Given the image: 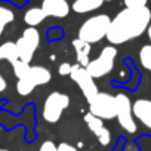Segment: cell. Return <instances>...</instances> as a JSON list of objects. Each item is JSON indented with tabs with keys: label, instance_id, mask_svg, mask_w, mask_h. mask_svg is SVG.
Listing matches in <instances>:
<instances>
[{
	"label": "cell",
	"instance_id": "cell-1",
	"mask_svg": "<svg viewBox=\"0 0 151 151\" xmlns=\"http://www.w3.org/2000/svg\"><path fill=\"white\" fill-rule=\"evenodd\" d=\"M151 22V11L142 8H124L110 22L107 40L111 45H123L142 36Z\"/></svg>",
	"mask_w": 151,
	"mask_h": 151
},
{
	"label": "cell",
	"instance_id": "cell-8",
	"mask_svg": "<svg viewBox=\"0 0 151 151\" xmlns=\"http://www.w3.org/2000/svg\"><path fill=\"white\" fill-rule=\"evenodd\" d=\"M70 77L77 83L79 89L82 91V93L85 95L86 101H92L95 98V95L99 92L98 91V86L95 83V79L91 77V74L86 71L85 67L76 64V65H71V71H70Z\"/></svg>",
	"mask_w": 151,
	"mask_h": 151
},
{
	"label": "cell",
	"instance_id": "cell-3",
	"mask_svg": "<svg viewBox=\"0 0 151 151\" xmlns=\"http://www.w3.org/2000/svg\"><path fill=\"white\" fill-rule=\"evenodd\" d=\"M116 58H117V49L113 45H110L105 46L95 59L89 61V64L85 68L91 74L92 79H101L113 71Z\"/></svg>",
	"mask_w": 151,
	"mask_h": 151
},
{
	"label": "cell",
	"instance_id": "cell-10",
	"mask_svg": "<svg viewBox=\"0 0 151 151\" xmlns=\"http://www.w3.org/2000/svg\"><path fill=\"white\" fill-rule=\"evenodd\" d=\"M40 8L46 17L65 18L70 14V5L67 0H43Z\"/></svg>",
	"mask_w": 151,
	"mask_h": 151
},
{
	"label": "cell",
	"instance_id": "cell-7",
	"mask_svg": "<svg viewBox=\"0 0 151 151\" xmlns=\"http://www.w3.org/2000/svg\"><path fill=\"white\" fill-rule=\"evenodd\" d=\"M114 98H116V117L120 127L127 133H135L138 126L132 113V102L129 96L124 93H117Z\"/></svg>",
	"mask_w": 151,
	"mask_h": 151
},
{
	"label": "cell",
	"instance_id": "cell-18",
	"mask_svg": "<svg viewBox=\"0 0 151 151\" xmlns=\"http://www.w3.org/2000/svg\"><path fill=\"white\" fill-rule=\"evenodd\" d=\"M14 21H15V14H14V11L9 9V8H6V6L0 5V37H2V34H3L6 25L11 24V22H14Z\"/></svg>",
	"mask_w": 151,
	"mask_h": 151
},
{
	"label": "cell",
	"instance_id": "cell-6",
	"mask_svg": "<svg viewBox=\"0 0 151 151\" xmlns=\"http://www.w3.org/2000/svg\"><path fill=\"white\" fill-rule=\"evenodd\" d=\"M89 104V113L101 120L116 119V98L107 92H98Z\"/></svg>",
	"mask_w": 151,
	"mask_h": 151
},
{
	"label": "cell",
	"instance_id": "cell-14",
	"mask_svg": "<svg viewBox=\"0 0 151 151\" xmlns=\"http://www.w3.org/2000/svg\"><path fill=\"white\" fill-rule=\"evenodd\" d=\"M104 5V0H74L73 3V11L76 14H88L99 9Z\"/></svg>",
	"mask_w": 151,
	"mask_h": 151
},
{
	"label": "cell",
	"instance_id": "cell-27",
	"mask_svg": "<svg viewBox=\"0 0 151 151\" xmlns=\"http://www.w3.org/2000/svg\"><path fill=\"white\" fill-rule=\"evenodd\" d=\"M0 151H9V150H6V148H0Z\"/></svg>",
	"mask_w": 151,
	"mask_h": 151
},
{
	"label": "cell",
	"instance_id": "cell-9",
	"mask_svg": "<svg viewBox=\"0 0 151 151\" xmlns=\"http://www.w3.org/2000/svg\"><path fill=\"white\" fill-rule=\"evenodd\" d=\"M85 123L88 124L89 130L98 138V141H99L101 145H108V144L111 142V133H110V130L104 126V120H101V119H98L96 116L88 113V114L85 116Z\"/></svg>",
	"mask_w": 151,
	"mask_h": 151
},
{
	"label": "cell",
	"instance_id": "cell-5",
	"mask_svg": "<svg viewBox=\"0 0 151 151\" xmlns=\"http://www.w3.org/2000/svg\"><path fill=\"white\" fill-rule=\"evenodd\" d=\"M18 49V56L24 62H31L36 50L40 46V33L36 27H28L22 31L19 39L15 42Z\"/></svg>",
	"mask_w": 151,
	"mask_h": 151
},
{
	"label": "cell",
	"instance_id": "cell-4",
	"mask_svg": "<svg viewBox=\"0 0 151 151\" xmlns=\"http://www.w3.org/2000/svg\"><path fill=\"white\" fill-rule=\"evenodd\" d=\"M70 105V96L67 93L62 92H50L45 102H43V110H42V116L47 123H58L62 117V113L68 108Z\"/></svg>",
	"mask_w": 151,
	"mask_h": 151
},
{
	"label": "cell",
	"instance_id": "cell-28",
	"mask_svg": "<svg viewBox=\"0 0 151 151\" xmlns=\"http://www.w3.org/2000/svg\"><path fill=\"white\" fill-rule=\"evenodd\" d=\"M104 2H111V0H104Z\"/></svg>",
	"mask_w": 151,
	"mask_h": 151
},
{
	"label": "cell",
	"instance_id": "cell-12",
	"mask_svg": "<svg viewBox=\"0 0 151 151\" xmlns=\"http://www.w3.org/2000/svg\"><path fill=\"white\" fill-rule=\"evenodd\" d=\"M30 76L33 82L36 83V86H43L47 85L52 80V73L49 68L43 67V65H31L30 67Z\"/></svg>",
	"mask_w": 151,
	"mask_h": 151
},
{
	"label": "cell",
	"instance_id": "cell-2",
	"mask_svg": "<svg viewBox=\"0 0 151 151\" xmlns=\"http://www.w3.org/2000/svg\"><path fill=\"white\" fill-rule=\"evenodd\" d=\"M110 22H111V18L107 14L93 15V17L88 18L80 25L79 33H77V36H79L77 39H80V40H83L89 45L98 43L107 36Z\"/></svg>",
	"mask_w": 151,
	"mask_h": 151
},
{
	"label": "cell",
	"instance_id": "cell-13",
	"mask_svg": "<svg viewBox=\"0 0 151 151\" xmlns=\"http://www.w3.org/2000/svg\"><path fill=\"white\" fill-rule=\"evenodd\" d=\"M73 47H74V50H76V58H77V62H79V65H82V67H86L88 64H89V55H91V45L89 43H86V42H83V40H80V39H76V40H73Z\"/></svg>",
	"mask_w": 151,
	"mask_h": 151
},
{
	"label": "cell",
	"instance_id": "cell-23",
	"mask_svg": "<svg viewBox=\"0 0 151 151\" xmlns=\"http://www.w3.org/2000/svg\"><path fill=\"white\" fill-rule=\"evenodd\" d=\"M39 151H56V145H55L52 141H45V142L40 145Z\"/></svg>",
	"mask_w": 151,
	"mask_h": 151
},
{
	"label": "cell",
	"instance_id": "cell-16",
	"mask_svg": "<svg viewBox=\"0 0 151 151\" xmlns=\"http://www.w3.org/2000/svg\"><path fill=\"white\" fill-rule=\"evenodd\" d=\"M45 18L46 14L42 11V8H30L24 15V21L25 24H28V27H37L39 24L43 22Z\"/></svg>",
	"mask_w": 151,
	"mask_h": 151
},
{
	"label": "cell",
	"instance_id": "cell-25",
	"mask_svg": "<svg viewBox=\"0 0 151 151\" xmlns=\"http://www.w3.org/2000/svg\"><path fill=\"white\" fill-rule=\"evenodd\" d=\"M6 88H8L6 79L3 77V74L0 73V93H2V92H5V91H6Z\"/></svg>",
	"mask_w": 151,
	"mask_h": 151
},
{
	"label": "cell",
	"instance_id": "cell-15",
	"mask_svg": "<svg viewBox=\"0 0 151 151\" xmlns=\"http://www.w3.org/2000/svg\"><path fill=\"white\" fill-rule=\"evenodd\" d=\"M17 59H19V56L15 42H5L0 45V61H9L14 64Z\"/></svg>",
	"mask_w": 151,
	"mask_h": 151
},
{
	"label": "cell",
	"instance_id": "cell-20",
	"mask_svg": "<svg viewBox=\"0 0 151 151\" xmlns=\"http://www.w3.org/2000/svg\"><path fill=\"white\" fill-rule=\"evenodd\" d=\"M12 68H14V74L17 79H22L27 76V73L30 71V64L28 62H24L21 59H17L14 64H12Z\"/></svg>",
	"mask_w": 151,
	"mask_h": 151
},
{
	"label": "cell",
	"instance_id": "cell-11",
	"mask_svg": "<svg viewBox=\"0 0 151 151\" xmlns=\"http://www.w3.org/2000/svg\"><path fill=\"white\" fill-rule=\"evenodd\" d=\"M132 113L145 127L151 129V99H136L132 104Z\"/></svg>",
	"mask_w": 151,
	"mask_h": 151
},
{
	"label": "cell",
	"instance_id": "cell-24",
	"mask_svg": "<svg viewBox=\"0 0 151 151\" xmlns=\"http://www.w3.org/2000/svg\"><path fill=\"white\" fill-rule=\"evenodd\" d=\"M70 71H71V64H70V62H62V64L59 65V68H58V73H59L61 76H68Z\"/></svg>",
	"mask_w": 151,
	"mask_h": 151
},
{
	"label": "cell",
	"instance_id": "cell-26",
	"mask_svg": "<svg viewBox=\"0 0 151 151\" xmlns=\"http://www.w3.org/2000/svg\"><path fill=\"white\" fill-rule=\"evenodd\" d=\"M147 34H148V39H150V43H151V22H150V25L147 28Z\"/></svg>",
	"mask_w": 151,
	"mask_h": 151
},
{
	"label": "cell",
	"instance_id": "cell-17",
	"mask_svg": "<svg viewBox=\"0 0 151 151\" xmlns=\"http://www.w3.org/2000/svg\"><path fill=\"white\" fill-rule=\"evenodd\" d=\"M30 67H31V65H30ZM34 88H36V83H34L33 79H31L30 71L27 73L25 77L18 79V82H17V92H18L19 96H28V95L34 91Z\"/></svg>",
	"mask_w": 151,
	"mask_h": 151
},
{
	"label": "cell",
	"instance_id": "cell-21",
	"mask_svg": "<svg viewBox=\"0 0 151 151\" xmlns=\"http://www.w3.org/2000/svg\"><path fill=\"white\" fill-rule=\"evenodd\" d=\"M126 8H142L147 6L148 0H123Z\"/></svg>",
	"mask_w": 151,
	"mask_h": 151
},
{
	"label": "cell",
	"instance_id": "cell-22",
	"mask_svg": "<svg viewBox=\"0 0 151 151\" xmlns=\"http://www.w3.org/2000/svg\"><path fill=\"white\" fill-rule=\"evenodd\" d=\"M56 151H79V150L76 148L74 145L68 144V142H61V144H58Z\"/></svg>",
	"mask_w": 151,
	"mask_h": 151
},
{
	"label": "cell",
	"instance_id": "cell-19",
	"mask_svg": "<svg viewBox=\"0 0 151 151\" xmlns=\"http://www.w3.org/2000/svg\"><path fill=\"white\" fill-rule=\"evenodd\" d=\"M139 62L141 65L151 73V45H145L139 50Z\"/></svg>",
	"mask_w": 151,
	"mask_h": 151
}]
</instances>
